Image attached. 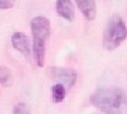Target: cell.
I'll return each instance as SVG.
<instances>
[{
  "label": "cell",
  "instance_id": "8fae6325",
  "mask_svg": "<svg viewBox=\"0 0 127 114\" xmlns=\"http://www.w3.org/2000/svg\"><path fill=\"white\" fill-rule=\"evenodd\" d=\"M16 0H0V10H7L15 5Z\"/></svg>",
  "mask_w": 127,
  "mask_h": 114
},
{
  "label": "cell",
  "instance_id": "277c9868",
  "mask_svg": "<svg viewBox=\"0 0 127 114\" xmlns=\"http://www.w3.org/2000/svg\"><path fill=\"white\" fill-rule=\"evenodd\" d=\"M51 70V76L54 79L61 80L62 85H66L69 88L73 87L77 79V74L74 70L64 69V68H53Z\"/></svg>",
  "mask_w": 127,
  "mask_h": 114
},
{
  "label": "cell",
  "instance_id": "8992f818",
  "mask_svg": "<svg viewBox=\"0 0 127 114\" xmlns=\"http://www.w3.org/2000/svg\"><path fill=\"white\" fill-rule=\"evenodd\" d=\"M56 13L67 21H73L75 17L74 6L71 0H57L55 4Z\"/></svg>",
  "mask_w": 127,
  "mask_h": 114
},
{
  "label": "cell",
  "instance_id": "7a4b0ae2",
  "mask_svg": "<svg viewBox=\"0 0 127 114\" xmlns=\"http://www.w3.org/2000/svg\"><path fill=\"white\" fill-rule=\"evenodd\" d=\"M50 21L42 16H36L31 21V31L33 36V54L36 65L41 68L45 65L46 44L50 36Z\"/></svg>",
  "mask_w": 127,
  "mask_h": 114
},
{
  "label": "cell",
  "instance_id": "9c48e42d",
  "mask_svg": "<svg viewBox=\"0 0 127 114\" xmlns=\"http://www.w3.org/2000/svg\"><path fill=\"white\" fill-rule=\"evenodd\" d=\"M13 82V76H12L11 71L4 66H0V84L10 87Z\"/></svg>",
  "mask_w": 127,
  "mask_h": 114
},
{
  "label": "cell",
  "instance_id": "30bf717a",
  "mask_svg": "<svg viewBox=\"0 0 127 114\" xmlns=\"http://www.w3.org/2000/svg\"><path fill=\"white\" fill-rule=\"evenodd\" d=\"M30 107L26 103H19L14 107L13 114H29Z\"/></svg>",
  "mask_w": 127,
  "mask_h": 114
},
{
  "label": "cell",
  "instance_id": "ba28073f",
  "mask_svg": "<svg viewBox=\"0 0 127 114\" xmlns=\"http://www.w3.org/2000/svg\"><path fill=\"white\" fill-rule=\"evenodd\" d=\"M66 97V88L62 84H56L52 88V98L54 103H62Z\"/></svg>",
  "mask_w": 127,
  "mask_h": 114
},
{
  "label": "cell",
  "instance_id": "3957f363",
  "mask_svg": "<svg viewBox=\"0 0 127 114\" xmlns=\"http://www.w3.org/2000/svg\"><path fill=\"white\" fill-rule=\"evenodd\" d=\"M127 38V26L120 15H112L106 24L103 46L108 51L116 50Z\"/></svg>",
  "mask_w": 127,
  "mask_h": 114
},
{
  "label": "cell",
  "instance_id": "6da1fadb",
  "mask_svg": "<svg viewBox=\"0 0 127 114\" xmlns=\"http://www.w3.org/2000/svg\"><path fill=\"white\" fill-rule=\"evenodd\" d=\"M94 107L106 114H127V95L118 88H100L90 97Z\"/></svg>",
  "mask_w": 127,
  "mask_h": 114
},
{
  "label": "cell",
  "instance_id": "52a82bcc",
  "mask_svg": "<svg viewBox=\"0 0 127 114\" xmlns=\"http://www.w3.org/2000/svg\"><path fill=\"white\" fill-rule=\"evenodd\" d=\"M78 10L87 20H93L96 17V4L95 0H75Z\"/></svg>",
  "mask_w": 127,
  "mask_h": 114
},
{
  "label": "cell",
  "instance_id": "5b68a950",
  "mask_svg": "<svg viewBox=\"0 0 127 114\" xmlns=\"http://www.w3.org/2000/svg\"><path fill=\"white\" fill-rule=\"evenodd\" d=\"M11 41L15 50H17L18 52H20L27 57L30 55V42L26 34L21 32H15L12 35Z\"/></svg>",
  "mask_w": 127,
  "mask_h": 114
}]
</instances>
